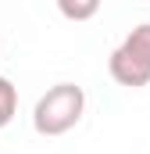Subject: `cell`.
I'll use <instances>...</instances> for the list:
<instances>
[{"instance_id": "obj_1", "label": "cell", "mask_w": 150, "mask_h": 154, "mask_svg": "<svg viewBox=\"0 0 150 154\" xmlns=\"http://www.w3.org/2000/svg\"><path fill=\"white\" fill-rule=\"evenodd\" d=\"M86 111V93L75 82H57L50 86L43 97L36 100L32 111V125L39 136H64L68 129L79 125V118Z\"/></svg>"}, {"instance_id": "obj_2", "label": "cell", "mask_w": 150, "mask_h": 154, "mask_svg": "<svg viewBox=\"0 0 150 154\" xmlns=\"http://www.w3.org/2000/svg\"><path fill=\"white\" fill-rule=\"evenodd\" d=\"M107 72L118 86H129V90H140L150 82V22L136 25L122 39V47L111 50Z\"/></svg>"}, {"instance_id": "obj_3", "label": "cell", "mask_w": 150, "mask_h": 154, "mask_svg": "<svg viewBox=\"0 0 150 154\" xmlns=\"http://www.w3.org/2000/svg\"><path fill=\"white\" fill-rule=\"evenodd\" d=\"M100 4L104 0H57V11L68 22H89V18H97Z\"/></svg>"}, {"instance_id": "obj_4", "label": "cell", "mask_w": 150, "mask_h": 154, "mask_svg": "<svg viewBox=\"0 0 150 154\" xmlns=\"http://www.w3.org/2000/svg\"><path fill=\"white\" fill-rule=\"evenodd\" d=\"M18 115V90L11 86V79L0 75V129Z\"/></svg>"}]
</instances>
